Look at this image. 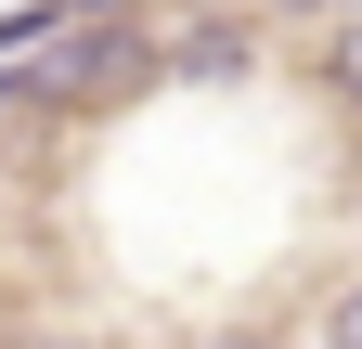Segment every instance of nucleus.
I'll list each match as a JSON object with an SVG mask.
<instances>
[{
  "label": "nucleus",
  "instance_id": "f257e3e1",
  "mask_svg": "<svg viewBox=\"0 0 362 349\" xmlns=\"http://www.w3.org/2000/svg\"><path fill=\"white\" fill-rule=\"evenodd\" d=\"M143 78H156V52H143V39H117V26H78L65 52L26 78V91H39V104H117V91H143Z\"/></svg>",
  "mask_w": 362,
  "mask_h": 349
},
{
  "label": "nucleus",
  "instance_id": "f03ea898",
  "mask_svg": "<svg viewBox=\"0 0 362 349\" xmlns=\"http://www.w3.org/2000/svg\"><path fill=\"white\" fill-rule=\"evenodd\" d=\"M324 349H362V285H337V311H324Z\"/></svg>",
  "mask_w": 362,
  "mask_h": 349
}]
</instances>
